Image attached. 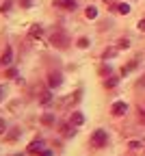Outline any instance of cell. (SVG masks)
<instances>
[{
	"instance_id": "cell-15",
	"label": "cell",
	"mask_w": 145,
	"mask_h": 156,
	"mask_svg": "<svg viewBox=\"0 0 145 156\" xmlns=\"http://www.w3.org/2000/svg\"><path fill=\"white\" fill-rule=\"evenodd\" d=\"M136 28H139L141 33H145V17H143V20H139V22H136Z\"/></svg>"
},
{
	"instance_id": "cell-4",
	"label": "cell",
	"mask_w": 145,
	"mask_h": 156,
	"mask_svg": "<svg viewBox=\"0 0 145 156\" xmlns=\"http://www.w3.org/2000/svg\"><path fill=\"white\" fill-rule=\"evenodd\" d=\"M54 7H58V9H74L76 0H54Z\"/></svg>"
},
{
	"instance_id": "cell-23",
	"label": "cell",
	"mask_w": 145,
	"mask_h": 156,
	"mask_svg": "<svg viewBox=\"0 0 145 156\" xmlns=\"http://www.w3.org/2000/svg\"><path fill=\"white\" fill-rule=\"evenodd\" d=\"M130 147H132V150H139L141 143H139V141H130Z\"/></svg>"
},
{
	"instance_id": "cell-14",
	"label": "cell",
	"mask_w": 145,
	"mask_h": 156,
	"mask_svg": "<svg viewBox=\"0 0 145 156\" xmlns=\"http://www.w3.org/2000/svg\"><path fill=\"white\" fill-rule=\"evenodd\" d=\"M78 46H80V48H87V46H89V39H87V37H80V39H78Z\"/></svg>"
},
{
	"instance_id": "cell-3",
	"label": "cell",
	"mask_w": 145,
	"mask_h": 156,
	"mask_svg": "<svg viewBox=\"0 0 145 156\" xmlns=\"http://www.w3.org/2000/svg\"><path fill=\"white\" fill-rule=\"evenodd\" d=\"M48 85L54 89V87H61L63 85V76H61L58 72H54V74H50V80H48Z\"/></svg>"
},
{
	"instance_id": "cell-21",
	"label": "cell",
	"mask_w": 145,
	"mask_h": 156,
	"mask_svg": "<svg viewBox=\"0 0 145 156\" xmlns=\"http://www.w3.org/2000/svg\"><path fill=\"white\" fill-rule=\"evenodd\" d=\"M5 130H7V124H5V119H0V134H5Z\"/></svg>"
},
{
	"instance_id": "cell-10",
	"label": "cell",
	"mask_w": 145,
	"mask_h": 156,
	"mask_svg": "<svg viewBox=\"0 0 145 156\" xmlns=\"http://www.w3.org/2000/svg\"><path fill=\"white\" fill-rule=\"evenodd\" d=\"M39 95H41V98H39L41 104H48V102L52 100V93H50V91H44V93H39Z\"/></svg>"
},
{
	"instance_id": "cell-13",
	"label": "cell",
	"mask_w": 145,
	"mask_h": 156,
	"mask_svg": "<svg viewBox=\"0 0 145 156\" xmlns=\"http://www.w3.org/2000/svg\"><path fill=\"white\" fill-rule=\"evenodd\" d=\"M117 52H119V48H111V50H106V52H104V58L108 61V58H113V56H115Z\"/></svg>"
},
{
	"instance_id": "cell-20",
	"label": "cell",
	"mask_w": 145,
	"mask_h": 156,
	"mask_svg": "<svg viewBox=\"0 0 145 156\" xmlns=\"http://www.w3.org/2000/svg\"><path fill=\"white\" fill-rule=\"evenodd\" d=\"M117 85V78H108V80H106V87H115Z\"/></svg>"
},
{
	"instance_id": "cell-22",
	"label": "cell",
	"mask_w": 145,
	"mask_h": 156,
	"mask_svg": "<svg viewBox=\"0 0 145 156\" xmlns=\"http://www.w3.org/2000/svg\"><path fill=\"white\" fill-rule=\"evenodd\" d=\"M130 44H128V39H121V41H119V48H128Z\"/></svg>"
},
{
	"instance_id": "cell-6",
	"label": "cell",
	"mask_w": 145,
	"mask_h": 156,
	"mask_svg": "<svg viewBox=\"0 0 145 156\" xmlns=\"http://www.w3.org/2000/svg\"><path fill=\"white\" fill-rule=\"evenodd\" d=\"M72 124H74V126H82V124H85V115L78 113V111H74V113H72Z\"/></svg>"
},
{
	"instance_id": "cell-2",
	"label": "cell",
	"mask_w": 145,
	"mask_h": 156,
	"mask_svg": "<svg viewBox=\"0 0 145 156\" xmlns=\"http://www.w3.org/2000/svg\"><path fill=\"white\" fill-rule=\"evenodd\" d=\"M11 63H13V50L7 46L5 52H2V56H0V65H2V67H9Z\"/></svg>"
},
{
	"instance_id": "cell-17",
	"label": "cell",
	"mask_w": 145,
	"mask_h": 156,
	"mask_svg": "<svg viewBox=\"0 0 145 156\" xmlns=\"http://www.w3.org/2000/svg\"><path fill=\"white\" fill-rule=\"evenodd\" d=\"M19 5H22L24 9H28V7H33V0H19Z\"/></svg>"
},
{
	"instance_id": "cell-5",
	"label": "cell",
	"mask_w": 145,
	"mask_h": 156,
	"mask_svg": "<svg viewBox=\"0 0 145 156\" xmlns=\"http://www.w3.org/2000/svg\"><path fill=\"white\" fill-rule=\"evenodd\" d=\"M126 111H128V104H126V102H115V104H113V115H117V117L123 115Z\"/></svg>"
},
{
	"instance_id": "cell-12",
	"label": "cell",
	"mask_w": 145,
	"mask_h": 156,
	"mask_svg": "<svg viewBox=\"0 0 145 156\" xmlns=\"http://www.w3.org/2000/svg\"><path fill=\"white\" fill-rule=\"evenodd\" d=\"M117 11H119V13H123V15H128V13H130V5L121 2V5H117Z\"/></svg>"
},
{
	"instance_id": "cell-1",
	"label": "cell",
	"mask_w": 145,
	"mask_h": 156,
	"mask_svg": "<svg viewBox=\"0 0 145 156\" xmlns=\"http://www.w3.org/2000/svg\"><path fill=\"white\" fill-rule=\"evenodd\" d=\"M108 143V132L106 130H95L91 134V145L93 147H104Z\"/></svg>"
},
{
	"instance_id": "cell-18",
	"label": "cell",
	"mask_w": 145,
	"mask_h": 156,
	"mask_svg": "<svg viewBox=\"0 0 145 156\" xmlns=\"http://www.w3.org/2000/svg\"><path fill=\"white\" fill-rule=\"evenodd\" d=\"M5 95H7V89H5V85H0V102L5 100Z\"/></svg>"
},
{
	"instance_id": "cell-24",
	"label": "cell",
	"mask_w": 145,
	"mask_h": 156,
	"mask_svg": "<svg viewBox=\"0 0 145 156\" xmlns=\"http://www.w3.org/2000/svg\"><path fill=\"white\" fill-rule=\"evenodd\" d=\"M39 156H52V152H50V150H41V154H39Z\"/></svg>"
},
{
	"instance_id": "cell-19",
	"label": "cell",
	"mask_w": 145,
	"mask_h": 156,
	"mask_svg": "<svg viewBox=\"0 0 145 156\" xmlns=\"http://www.w3.org/2000/svg\"><path fill=\"white\" fill-rule=\"evenodd\" d=\"M52 122H54L52 115H44V124H52Z\"/></svg>"
},
{
	"instance_id": "cell-8",
	"label": "cell",
	"mask_w": 145,
	"mask_h": 156,
	"mask_svg": "<svg viewBox=\"0 0 145 156\" xmlns=\"http://www.w3.org/2000/svg\"><path fill=\"white\" fill-rule=\"evenodd\" d=\"M41 35H44V28H41V26H37V24H35V26H30V37H35V39H37V37H41Z\"/></svg>"
},
{
	"instance_id": "cell-9",
	"label": "cell",
	"mask_w": 145,
	"mask_h": 156,
	"mask_svg": "<svg viewBox=\"0 0 145 156\" xmlns=\"http://www.w3.org/2000/svg\"><path fill=\"white\" fill-rule=\"evenodd\" d=\"M41 147H44V141L39 139V141H33V143L28 145V152H39Z\"/></svg>"
},
{
	"instance_id": "cell-16",
	"label": "cell",
	"mask_w": 145,
	"mask_h": 156,
	"mask_svg": "<svg viewBox=\"0 0 145 156\" xmlns=\"http://www.w3.org/2000/svg\"><path fill=\"white\" fill-rule=\"evenodd\" d=\"M9 7H11V0H5V2H2V7H0V11H9Z\"/></svg>"
},
{
	"instance_id": "cell-7",
	"label": "cell",
	"mask_w": 145,
	"mask_h": 156,
	"mask_svg": "<svg viewBox=\"0 0 145 156\" xmlns=\"http://www.w3.org/2000/svg\"><path fill=\"white\" fill-rule=\"evenodd\" d=\"M65 41H67V39H65L63 33H58V35L52 37V44H54V46H65Z\"/></svg>"
},
{
	"instance_id": "cell-11",
	"label": "cell",
	"mask_w": 145,
	"mask_h": 156,
	"mask_svg": "<svg viewBox=\"0 0 145 156\" xmlns=\"http://www.w3.org/2000/svg\"><path fill=\"white\" fill-rule=\"evenodd\" d=\"M85 15H87L89 20H95V17H97V9H95V7H87Z\"/></svg>"
}]
</instances>
